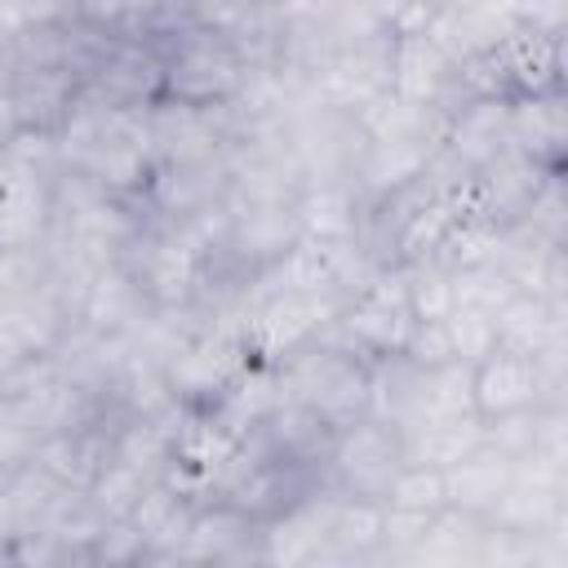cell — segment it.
<instances>
[{"instance_id":"1","label":"cell","mask_w":568,"mask_h":568,"mask_svg":"<svg viewBox=\"0 0 568 568\" xmlns=\"http://www.w3.org/2000/svg\"><path fill=\"white\" fill-rule=\"evenodd\" d=\"M470 395L479 417H501L515 408L559 404V382L541 373V364L524 351L493 346L479 364H470Z\"/></svg>"},{"instance_id":"2","label":"cell","mask_w":568,"mask_h":568,"mask_svg":"<svg viewBox=\"0 0 568 568\" xmlns=\"http://www.w3.org/2000/svg\"><path fill=\"white\" fill-rule=\"evenodd\" d=\"M53 182L0 151V248H31L49 226Z\"/></svg>"},{"instance_id":"3","label":"cell","mask_w":568,"mask_h":568,"mask_svg":"<svg viewBox=\"0 0 568 568\" xmlns=\"http://www.w3.org/2000/svg\"><path fill=\"white\" fill-rule=\"evenodd\" d=\"M506 484H510V457L497 453L493 444H475L466 457H457L453 466H444L448 506L470 510V515H484L501 497Z\"/></svg>"},{"instance_id":"4","label":"cell","mask_w":568,"mask_h":568,"mask_svg":"<svg viewBox=\"0 0 568 568\" xmlns=\"http://www.w3.org/2000/svg\"><path fill=\"white\" fill-rule=\"evenodd\" d=\"M448 71H453V62L444 58V49L435 40H426V36H395V44H390V84L386 89L408 98V102L430 106L439 98Z\"/></svg>"},{"instance_id":"5","label":"cell","mask_w":568,"mask_h":568,"mask_svg":"<svg viewBox=\"0 0 568 568\" xmlns=\"http://www.w3.org/2000/svg\"><path fill=\"white\" fill-rule=\"evenodd\" d=\"M293 217L306 240H351L359 222V195L346 182H311L293 195Z\"/></svg>"},{"instance_id":"6","label":"cell","mask_w":568,"mask_h":568,"mask_svg":"<svg viewBox=\"0 0 568 568\" xmlns=\"http://www.w3.org/2000/svg\"><path fill=\"white\" fill-rule=\"evenodd\" d=\"M479 532H484V515L444 506L430 515V524L417 537V546L408 550V559H422V564H462L466 559V564H475L479 559Z\"/></svg>"},{"instance_id":"7","label":"cell","mask_w":568,"mask_h":568,"mask_svg":"<svg viewBox=\"0 0 568 568\" xmlns=\"http://www.w3.org/2000/svg\"><path fill=\"white\" fill-rule=\"evenodd\" d=\"M382 546V501L346 493L328 519V550L346 559H368Z\"/></svg>"},{"instance_id":"8","label":"cell","mask_w":568,"mask_h":568,"mask_svg":"<svg viewBox=\"0 0 568 568\" xmlns=\"http://www.w3.org/2000/svg\"><path fill=\"white\" fill-rule=\"evenodd\" d=\"M382 501H386V506H404V510H426V515H435V510L448 506L444 470H439V466H422V462H404V466L390 475Z\"/></svg>"},{"instance_id":"9","label":"cell","mask_w":568,"mask_h":568,"mask_svg":"<svg viewBox=\"0 0 568 568\" xmlns=\"http://www.w3.org/2000/svg\"><path fill=\"white\" fill-rule=\"evenodd\" d=\"M453 293H457V306H475V311L493 315L497 306H506L515 297V284L497 262H475V266L453 271Z\"/></svg>"},{"instance_id":"10","label":"cell","mask_w":568,"mask_h":568,"mask_svg":"<svg viewBox=\"0 0 568 568\" xmlns=\"http://www.w3.org/2000/svg\"><path fill=\"white\" fill-rule=\"evenodd\" d=\"M444 333H448L453 359H462V364H479V359L497 346L493 315H488V311H475V306H453V311L444 315Z\"/></svg>"}]
</instances>
